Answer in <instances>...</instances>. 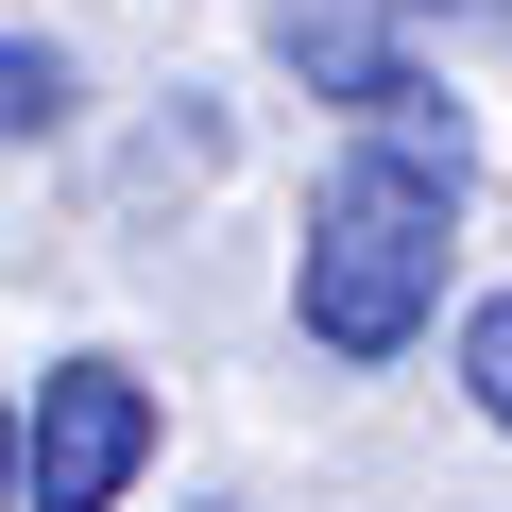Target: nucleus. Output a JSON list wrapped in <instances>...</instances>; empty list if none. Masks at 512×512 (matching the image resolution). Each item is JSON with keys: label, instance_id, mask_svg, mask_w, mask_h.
<instances>
[{"label": "nucleus", "instance_id": "nucleus-1", "mask_svg": "<svg viewBox=\"0 0 512 512\" xmlns=\"http://www.w3.org/2000/svg\"><path fill=\"white\" fill-rule=\"evenodd\" d=\"M478 171H427L393 137H342V171L308 188V239H291V325L325 359H410L427 308H444V222H461Z\"/></svg>", "mask_w": 512, "mask_h": 512}, {"label": "nucleus", "instance_id": "nucleus-2", "mask_svg": "<svg viewBox=\"0 0 512 512\" xmlns=\"http://www.w3.org/2000/svg\"><path fill=\"white\" fill-rule=\"evenodd\" d=\"M137 461H154V376L103 359V342L52 359V376H35V512H120Z\"/></svg>", "mask_w": 512, "mask_h": 512}, {"label": "nucleus", "instance_id": "nucleus-3", "mask_svg": "<svg viewBox=\"0 0 512 512\" xmlns=\"http://www.w3.org/2000/svg\"><path fill=\"white\" fill-rule=\"evenodd\" d=\"M274 52L308 69V103H376L393 69H410V0H274Z\"/></svg>", "mask_w": 512, "mask_h": 512}, {"label": "nucleus", "instance_id": "nucleus-4", "mask_svg": "<svg viewBox=\"0 0 512 512\" xmlns=\"http://www.w3.org/2000/svg\"><path fill=\"white\" fill-rule=\"evenodd\" d=\"M461 410L512 444V291H478V308H461Z\"/></svg>", "mask_w": 512, "mask_h": 512}, {"label": "nucleus", "instance_id": "nucleus-5", "mask_svg": "<svg viewBox=\"0 0 512 512\" xmlns=\"http://www.w3.org/2000/svg\"><path fill=\"white\" fill-rule=\"evenodd\" d=\"M69 120V52L52 35H0V137H52Z\"/></svg>", "mask_w": 512, "mask_h": 512}, {"label": "nucleus", "instance_id": "nucleus-6", "mask_svg": "<svg viewBox=\"0 0 512 512\" xmlns=\"http://www.w3.org/2000/svg\"><path fill=\"white\" fill-rule=\"evenodd\" d=\"M0 512H35V410L0 393Z\"/></svg>", "mask_w": 512, "mask_h": 512}, {"label": "nucleus", "instance_id": "nucleus-7", "mask_svg": "<svg viewBox=\"0 0 512 512\" xmlns=\"http://www.w3.org/2000/svg\"><path fill=\"white\" fill-rule=\"evenodd\" d=\"M410 18H461V35H512V0H410Z\"/></svg>", "mask_w": 512, "mask_h": 512}]
</instances>
